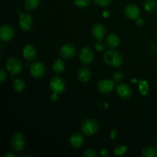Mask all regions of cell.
<instances>
[{"label": "cell", "mask_w": 157, "mask_h": 157, "mask_svg": "<svg viewBox=\"0 0 157 157\" xmlns=\"http://www.w3.org/2000/svg\"><path fill=\"white\" fill-rule=\"evenodd\" d=\"M156 147H157V139H156Z\"/></svg>", "instance_id": "cell-39"}, {"label": "cell", "mask_w": 157, "mask_h": 157, "mask_svg": "<svg viewBox=\"0 0 157 157\" xmlns=\"http://www.w3.org/2000/svg\"><path fill=\"white\" fill-rule=\"evenodd\" d=\"M156 8V0H146L144 3V9L147 12H151Z\"/></svg>", "instance_id": "cell-23"}, {"label": "cell", "mask_w": 157, "mask_h": 157, "mask_svg": "<svg viewBox=\"0 0 157 157\" xmlns=\"http://www.w3.org/2000/svg\"><path fill=\"white\" fill-rule=\"evenodd\" d=\"M136 25L137 26H139V27H141V26H143L144 25V20L142 18H140L139 17L138 18H136Z\"/></svg>", "instance_id": "cell-33"}, {"label": "cell", "mask_w": 157, "mask_h": 157, "mask_svg": "<svg viewBox=\"0 0 157 157\" xmlns=\"http://www.w3.org/2000/svg\"><path fill=\"white\" fill-rule=\"evenodd\" d=\"M117 130L116 128H114L112 130L111 133H110V138H111L112 140H113L115 138V136H117Z\"/></svg>", "instance_id": "cell-35"}, {"label": "cell", "mask_w": 157, "mask_h": 157, "mask_svg": "<svg viewBox=\"0 0 157 157\" xmlns=\"http://www.w3.org/2000/svg\"><path fill=\"white\" fill-rule=\"evenodd\" d=\"M113 79L114 82L120 83L124 79V75L122 72H116L113 75Z\"/></svg>", "instance_id": "cell-30"}, {"label": "cell", "mask_w": 157, "mask_h": 157, "mask_svg": "<svg viewBox=\"0 0 157 157\" xmlns=\"http://www.w3.org/2000/svg\"><path fill=\"white\" fill-rule=\"evenodd\" d=\"M114 81L110 79H102L98 82V89L101 93L107 94L110 93L114 89Z\"/></svg>", "instance_id": "cell-11"}, {"label": "cell", "mask_w": 157, "mask_h": 157, "mask_svg": "<svg viewBox=\"0 0 157 157\" xmlns=\"http://www.w3.org/2000/svg\"><path fill=\"white\" fill-rule=\"evenodd\" d=\"M6 69L10 73L11 77L18 75L22 71L23 65L21 61L15 57H10L6 61Z\"/></svg>", "instance_id": "cell-3"}, {"label": "cell", "mask_w": 157, "mask_h": 157, "mask_svg": "<svg viewBox=\"0 0 157 157\" xmlns=\"http://www.w3.org/2000/svg\"><path fill=\"white\" fill-rule=\"evenodd\" d=\"M69 143L71 147L75 149H79L84 144V137L79 133H75L71 136L69 139Z\"/></svg>", "instance_id": "cell-16"}, {"label": "cell", "mask_w": 157, "mask_h": 157, "mask_svg": "<svg viewBox=\"0 0 157 157\" xmlns=\"http://www.w3.org/2000/svg\"><path fill=\"white\" fill-rule=\"evenodd\" d=\"M94 4L101 7H107L111 3V0H93Z\"/></svg>", "instance_id": "cell-28"}, {"label": "cell", "mask_w": 157, "mask_h": 157, "mask_svg": "<svg viewBox=\"0 0 157 157\" xmlns=\"http://www.w3.org/2000/svg\"><path fill=\"white\" fill-rule=\"evenodd\" d=\"M10 145L15 151H22L25 147V138L21 133H15L11 138Z\"/></svg>", "instance_id": "cell-5"}, {"label": "cell", "mask_w": 157, "mask_h": 157, "mask_svg": "<svg viewBox=\"0 0 157 157\" xmlns=\"http://www.w3.org/2000/svg\"><path fill=\"white\" fill-rule=\"evenodd\" d=\"M40 0H25L24 8L28 12H32L38 6Z\"/></svg>", "instance_id": "cell-21"}, {"label": "cell", "mask_w": 157, "mask_h": 157, "mask_svg": "<svg viewBox=\"0 0 157 157\" xmlns=\"http://www.w3.org/2000/svg\"><path fill=\"white\" fill-rule=\"evenodd\" d=\"M139 90L140 93L142 95L147 94L149 92V84L148 82L146 81H139Z\"/></svg>", "instance_id": "cell-24"}, {"label": "cell", "mask_w": 157, "mask_h": 157, "mask_svg": "<svg viewBox=\"0 0 157 157\" xmlns=\"http://www.w3.org/2000/svg\"><path fill=\"white\" fill-rule=\"evenodd\" d=\"M33 25V19L28 13H21L18 19V25L22 32H28L32 29Z\"/></svg>", "instance_id": "cell-7"}, {"label": "cell", "mask_w": 157, "mask_h": 157, "mask_svg": "<svg viewBox=\"0 0 157 157\" xmlns=\"http://www.w3.org/2000/svg\"><path fill=\"white\" fill-rule=\"evenodd\" d=\"M15 30L9 25H3L0 28V39L2 42H8L13 39Z\"/></svg>", "instance_id": "cell-9"}, {"label": "cell", "mask_w": 157, "mask_h": 157, "mask_svg": "<svg viewBox=\"0 0 157 157\" xmlns=\"http://www.w3.org/2000/svg\"><path fill=\"white\" fill-rule=\"evenodd\" d=\"M58 94H57L53 93V94L51 95V97H50L51 101H52V102H57V101L58 100Z\"/></svg>", "instance_id": "cell-34"}, {"label": "cell", "mask_w": 157, "mask_h": 157, "mask_svg": "<svg viewBox=\"0 0 157 157\" xmlns=\"http://www.w3.org/2000/svg\"><path fill=\"white\" fill-rule=\"evenodd\" d=\"M99 129V124L96 120L88 118L83 121L81 125V133L85 136H93L98 132Z\"/></svg>", "instance_id": "cell-2"}, {"label": "cell", "mask_w": 157, "mask_h": 157, "mask_svg": "<svg viewBox=\"0 0 157 157\" xmlns=\"http://www.w3.org/2000/svg\"><path fill=\"white\" fill-rule=\"evenodd\" d=\"M144 157H157V148L156 147H146L142 152Z\"/></svg>", "instance_id": "cell-22"}, {"label": "cell", "mask_w": 157, "mask_h": 157, "mask_svg": "<svg viewBox=\"0 0 157 157\" xmlns=\"http://www.w3.org/2000/svg\"><path fill=\"white\" fill-rule=\"evenodd\" d=\"M76 53V47L72 44H64L59 50V55L64 59H71L75 56Z\"/></svg>", "instance_id": "cell-8"}, {"label": "cell", "mask_w": 157, "mask_h": 157, "mask_svg": "<svg viewBox=\"0 0 157 157\" xmlns=\"http://www.w3.org/2000/svg\"><path fill=\"white\" fill-rule=\"evenodd\" d=\"M83 156L84 157H98V153L92 149H87L83 152Z\"/></svg>", "instance_id": "cell-27"}, {"label": "cell", "mask_w": 157, "mask_h": 157, "mask_svg": "<svg viewBox=\"0 0 157 157\" xmlns=\"http://www.w3.org/2000/svg\"><path fill=\"white\" fill-rule=\"evenodd\" d=\"M110 12L109 11H104V12H103V16L104 17V18H108L109 16H110Z\"/></svg>", "instance_id": "cell-37"}, {"label": "cell", "mask_w": 157, "mask_h": 157, "mask_svg": "<svg viewBox=\"0 0 157 157\" xmlns=\"http://www.w3.org/2000/svg\"><path fill=\"white\" fill-rule=\"evenodd\" d=\"M15 156H16V154L12 153V152H8V153H6V154L4 155V157H15Z\"/></svg>", "instance_id": "cell-36"}, {"label": "cell", "mask_w": 157, "mask_h": 157, "mask_svg": "<svg viewBox=\"0 0 157 157\" xmlns=\"http://www.w3.org/2000/svg\"><path fill=\"white\" fill-rule=\"evenodd\" d=\"M7 78V73L4 68L0 69V82L3 83Z\"/></svg>", "instance_id": "cell-31"}, {"label": "cell", "mask_w": 157, "mask_h": 157, "mask_svg": "<svg viewBox=\"0 0 157 157\" xmlns=\"http://www.w3.org/2000/svg\"><path fill=\"white\" fill-rule=\"evenodd\" d=\"M156 2H157V0H156Z\"/></svg>", "instance_id": "cell-41"}, {"label": "cell", "mask_w": 157, "mask_h": 157, "mask_svg": "<svg viewBox=\"0 0 157 157\" xmlns=\"http://www.w3.org/2000/svg\"><path fill=\"white\" fill-rule=\"evenodd\" d=\"M49 87L53 93L57 94H61L65 90V82L64 80L58 76L52 77L49 82Z\"/></svg>", "instance_id": "cell-4"}, {"label": "cell", "mask_w": 157, "mask_h": 157, "mask_svg": "<svg viewBox=\"0 0 157 157\" xmlns=\"http://www.w3.org/2000/svg\"><path fill=\"white\" fill-rule=\"evenodd\" d=\"M104 61L107 65L113 67H119L124 62V58L119 52L113 48H110L104 53Z\"/></svg>", "instance_id": "cell-1"}, {"label": "cell", "mask_w": 157, "mask_h": 157, "mask_svg": "<svg viewBox=\"0 0 157 157\" xmlns=\"http://www.w3.org/2000/svg\"><path fill=\"white\" fill-rule=\"evenodd\" d=\"M90 2V0H75V4L79 9H84L87 7Z\"/></svg>", "instance_id": "cell-26"}, {"label": "cell", "mask_w": 157, "mask_h": 157, "mask_svg": "<svg viewBox=\"0 0 157 157\" xmlns=\"http://www.w3.org/2000/svg\"><path fill=\"white\" fill-rule=\"evenodd\" d=\"M22 55L27 61H32L37 56V51L33 45L28 44L25 46L22 50Z\"/></svg>", "instance_id": "cell-15"}, {"label": "cell", "mask_w": 157, "mask_h": 157, "mask_svg": "<svg viewBox=\"0 0 157 157\" xmlns=\"http://www.w3.org/2000/svg\"><path fill=\"white\" fill-rule=\"evenodd\" d=\"M52 70L56 74H61L65 70V64L62 60L58 58L52 64Z\"/></svg>", "instance_id": "cell-20"}, {"label": "cell", "mask_w": 157, "mask_h": 157, "mask_svg": "<svg viewBox=\"0 0 157 157\" xmlns=\"http://www.w3.org/2000/svg\"><path fill=\"white\" fill-rule=\"evenodd\" d=\"M131 81H132V82H136V81H137L136 79H132Z\"/></svg>", "instance_id": "cell-38"}, {"label": "cell", "mask_w": 157, "mask_h": 157, "mask_svg": "<svg viewBox=\"0 0 157 157\" xmlns=\"http://www.w3.org/2000/svg\"><path fill=\"white\" fill-rule=\"evenodd\" d=\"M124 14L129 19L134 20L139 18L140 10L136 5L128 4L124 9Z\"/></svg>", "instance_id": "cell-12"}, {"label": "cell", "mask_w": 157, "mask_h": 157, "mask_svg": "<svg viewBox=\"0 0 157 157\" xmlns=\"http://www.w3.org/2000/svg\"><path fill=\"white\" fill-rule=\"evenodd\" d=\"M110 155L109 150L107 148H102L100 150V156L103 157H107Z\"/></svg>", "instance_id": "cell-32"}, {"label": "cell", "mask_w": 157, "mask_h": 157, "mask_svg": "<svg viewBox=\"0 0 157 157\" xmlns=\"http://www.w3.org/2000/svg\"><path fill=\"white\" fill-rule=\"evenodd\" d=\"M156 16H157V9H156Z\"/></svg>", "instance_id": "cell-40"}, {"label": "cell", "mask_w": 157, "mask_h": 157, "mask_svg": "<svg viewBox=\"0 0 157 157\" xmlns=\"http://www.w3.org/2000/svg\"><path fill=\"white\" fill-rule=\"evenodd\" d=\"M106 44L110 48H115L120 44V38L116 34H110L106 38Z\"/></svg>", "instance_id": "cell-18"}, {"label": "cell", "mask_w": 157, "mask_h": 157, "mask_svg": "<svg viewBox=\"0 0 157 157\" xmlns=\"http://www.w3.org/2000/svg\"><path fill=\"white\" fill-rule=\"evenodd\" d=\"M91 35L95 39L102 40L106 35V28L101 24H96L92 27Z\"/></svg>", "instance_id": "cell-14"}, {"label": "cell", "mask_w": 157, "mask_h": 157, "mask_svg": "<svg viewBox=\"0 0 157 157\" xmlns=\"http://www.w3.org/2000/svg\"><path fill=\"white\" fill-rule=\"evenodd\" d=\"M94 48L95 49H96L97 52H104V49H105V44H104L101 40H98V41L95 43Z\"/></svg>", "instance_id": "cell-29"}, {"label": "cell", "mask_w": 157, "mask_h": 157, "mask_svg": "<svg viewBox=\"0 0 157 157\" xmlns=\"http://www.w3.org/2000/svg\"><path fill=\"white\" fill-rule=\"evenodd\" d=\"M156 35H157V33H156Z\"/></svg>", "instance_id": "cell-42"}, {"label": "cell", "mask_w": 157, "mask_h": 157, "mask_svg": "<svg viewBox=\"0 0 157 157\" xmlns=\"http://www.w3.org/2000/svg\"><path fill=\"white\" fill-rule=\"evenodd\" d=\"M116 92L118 96L123 99L130 98L132 95V90L127 84H119L117 86Z\"/></svg>", "instance_id": "cell-13"}, {"label": "cell", "mask_w": 157, "mask_h": 157, "mask_svg": "<svg viewBox=\"0 0 157 157\" xmlns=\"http://www.w3.org/2000/svg\"><path fill=\"white\" fill-rule=\"evenodd\" d=\"M127 149L128 148L126 146H118L114 149L113 153L115 156H122L127 151Z\"/></svg>", "instance_id": "cell-25"}, {"label": "cell", "mask_w": 157, "mask_h": 157, "mask_svg": "<svg viewBox=\"0 0 157 157\" xmlns=\"http://www.w3.org/2000/svg\"><path fill=\"white\" fill-rule=\"evenodd\" d=\"M12 86H13V89L17 93H21V92L25 91L26 88L25 81L22 78H17L14 80Z\"/></svg>", "instance_id": "cell-19"}, {"label": "cell", "mask_w": 157, "mask_h": 157, "mask_svg": "<svg viewBox=\"0 0 157 157\" xmlns=\"http://www.w3.org/2000/svg\"><path fill=\"white\" fill-rule=\"evenodd\" d=\"M91 77V72H90V69L87 67H81L78 73V78L81 82L86 83L90 79Z\"/></svg>", "instance_id": "cell-17"}, {"label": "cell", "mask_w": 157, "mask_h": 157, "mask_svg": "<svg viewBox=\"0 0 157 157\" xmlns=\"http://www.w3.org/2000/svg\"><path fill=\"white\" fill-rule=\"evenodd\" d=\"M46 67L43 63L40 61L33 63L30 67V74L34 78H41L44 75Z\"/></svg>", "instance_id": "cell-10"}, {"label": "cell", "mask_w": 157, "mask_h": 157, "mask_svg": "<svg viewBox=\"0 0 157 157\" xmlns=\"http://www.w3.org/2000/svg\"><path fill=\"white\" fill-rule=\"evenodd\" d=\"M80 61L83 64L88 65L91 64L94 58V54L93 50L88 46H84L81 48L79 55Z\"/></svg>", "instance_id": "cell-6"}]
</instances>
